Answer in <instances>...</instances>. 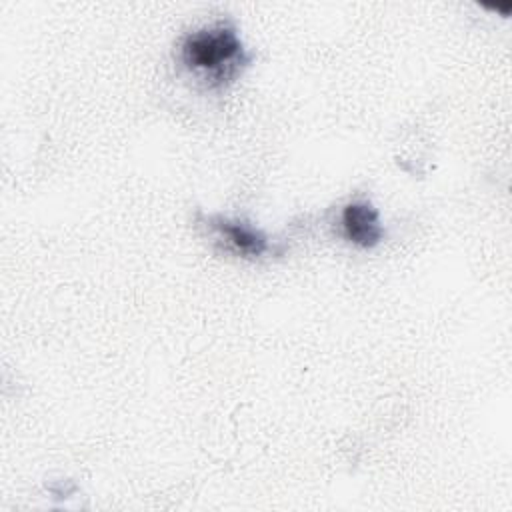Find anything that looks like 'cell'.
<instances>
[{"mask_svg": "<svg viewBox=\"0 0 512 512\" xmlns=\"http://www.w3.org/2000/svg\"><path fill=\"white\" fill-rule=\"evenodd\" d=\"M206 222L210 224L212 230H216L220 234L222 240H226V244L234 252H238L242 256H262L264 252L270 250L268 238L244 222L228 220L222 216H210V218H206Z\"/></svg>", "mask_w": 512, "mask_h": 512, "instance_id": "3957f363", "label": "cell"}, {"mask_svg": "<svg viewBox=\"0 0 512 512\" xmlns=\"http://www.w3.org/2000/svg\"><path fill=\"white\" fill-rule=\"evenodd\" d=\"M182 64L212 86L230 82L250 62L236 30L224 22L188 34L180 48Z\"/></svg>", "mask_w": 512, "mask_h": 512, "instance_id": "6da1fadb", "label": "cell"}, {"mask_svg": "<svg viewBox=\"0 0 512 512\" xmlns=\"http://www.w3.org/2000/svg\"><path fill=\"white\" fill-rule=\"evenodd\" d=\"M344 236L362 248H372L384 238V228L378 220V212L370 202H350L342 212Z\"/></svg>", "mask_w": 512, "mask_h": 512, "instance_id": "7a4b0ae2", "label": "cell"}]
</instances>
